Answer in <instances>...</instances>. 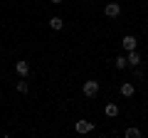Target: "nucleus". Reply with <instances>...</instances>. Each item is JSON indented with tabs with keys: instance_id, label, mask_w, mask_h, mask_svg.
<instances>
[{
	"instance_id": "nucleus-12",
	"label": "nucleus",
	"mask_w": 148,
	"mask_h": 138,
	"mask_svg": "<svg viewBox=\"0 0 148 138\" xmlns=\"http://www.w3.org/2000/svg\"><path fill=\"white\" fill-rule=\"evenodd\" d=\"M27 89H30V86H27V81H25V77H22V81H17V91H20V94H25Z\"/></svg>"
},
{
	"instance_id": "nucleus-1",
	"label": "nucleus",
	"mask_w": 148,
	"mask_h": 138,
	"mask_svg": "<svg viewBox=\"0 0 148 138\" xmlns=\"http://www.w3.org/2000/svg\"><path fill=\"white\" fill-rule=\"evenodd\" d=\"M82 91H84V96H96L99 94V81L96 79H89V81H84V86H82Z\"/></svg>"
},
{
	"instance_id": "nucleus-9",
	"label": "nucleus",
	"mask_w": 148,
	"mask_h": 138,
	"mask_svg": "<svg viewBox=\"0 0 148 138\" xmlns=\"http://www.w3.org/2000/svg\"><path fill=\"white\" fill-rule=\"evenodd\" d=\"M49 27H52V30H62V27H64V20H62V17H57V15H54L52 20H49Z\"/></svg>"
},
{
	"instance_id": "nucleus-5",
	"label": "nucleus",
	"mask_w": 148,
	"mask_h": 138,
	"mask_svg": "<svg viewBox=\"0 0 148 138\" xmlns=\"http://www.w3.org/2000/svg\"><path fill=\"white\" fill-rule=\"evenodd\" d=\"M121 44H123V49H126V52H131V49H136V37H133V35H123Z\"/></svg>"
},
{
	"instance_id": "nucleus-3",
	"label": "nucleus",
	"mask_w": 148,
	"mask_h": 138,
	"mask_svg": "<svg viewBox=\"0 0 148 138\" xmlns=\"http://www.w3.org/2000/svg\"><path fill=\"white\" fill-rule=\"evenodd\" d=\"M74 131H77V133H91V131H94V123H91V121H77Z\"/></svg>"
},
{
	"instance_id": "nucleus-13",
	"label": "nucleus",
	"mask_w": 148,
	"mask_h": 138,
	"mask_svg": "<svg viewBox=\"0 0 148 138\" xmlns=\"http://www.w3.org/2000/svg\"><path fill=\"white\" fill-rule=\"evenodd\" d=\"M52 3H57V5H59V3H62V0H52Z\"/></svg>"
},
{
	"instance_id": "nucleus-10",
	"label": "nucleus",
	"mask_w": 148,
	"mask_h": 138,
	"mask_svg": "<svg viewBox=\"0 0 148 138\" xmlns=\"http://www.w3.org/2000/svg\"><path fill=\"white\" fill-rule=\"evenodd\" d=\"M114 64H116V69H126V67H128V62H126V54H119Z\"/></svg>"
},
{
	"instance_id": "nucleus-11",
	"label": "nucleus",
	"mask_w": 148,
	"mask_h": 138,
	"mask_svg": "<svg viewBox=\"0 0 148 138\" xmlns=\"http://www.w3.org/2000/svg\"><path fill=\"white\" fill-rule=\"evenodd\" d=\"M123 136H126V138H141V131H138V128H128Z\"/></svg>"
},
{
	"instance_id": "nucleus-7",
	"label": "nucleus",
	"mask_w": 148,
	"mask_h": 138,
	"mask_svg": "<svg viewBox=\"0 0 148 138\" xmlns=\"http://www.w3.org/2000/svg\"><path fill=\"white\" fill-rule=\"evenodd\" d=\"M126 62L131 64V67H138V64H141V54H138L136 49H131V52L126 54Z\"/></svg>"
},
{
	"instance_id": "nucleus-6",
	"label": "nucleus",
	"mask_w": 148,
	"mask_h": 138,
	"mask_svg": "<svg viewBox=\"0 0 148 138\" xmlns=\"http://www.w3.org/2000/svg\"><path fill=\"white\" fill-rule=\"evenodd\" d=\"M15 72L20 77H27V74H30V64H27L25 59H22V62H15Z\"/></svg>"
},
{
	"instance_id": "nucleus-2",
	"label": "nucleus",
	"mask_w": 148,
	"mask_h": 138,
	"mask_svg": "<svg viewBox=\"0 0 148 138\" xmlns=\"http://www.w3.org/2000/svg\"><path fill=\"white\" fill-rule=\"evenodd\" d=\"M104 15L106 17H119L121 15V5H119V3H106L104 5Z\"/></svg>"
},
{
	"instance_id": "nucleus-4",
	"label": "nucleus",
	"mask_w": 148,
	"mask_h": 138,
	"mask_svg": "<svg viewBox=\"0 0 148 138\" xmlns=\"http://www.w3.org/2000/svg\"><path fill=\"white\" fill-rule=\"evenodd\" d=\"M119 91H121V96H126V99H131V96L136 94V86H133L131 81H123V84H121V89H119Z\"/></svg>"
},
{
	"instance_id": "nucleus-8",
	"label": "nucleus",
	"mask_w": 148,
	"mask_h": 138,
	"mask_svg": "<svg viewBox=\"0 0 148 138\" xmlns=\"http://www.w3.org/2000/svg\"><path fill=\"white\" fill-rule=\"evenodd\" d=\"M104 113H106L109 118L119 116V106H116V104H106V106H104Z\"/></svg>"
}]
</instances>
